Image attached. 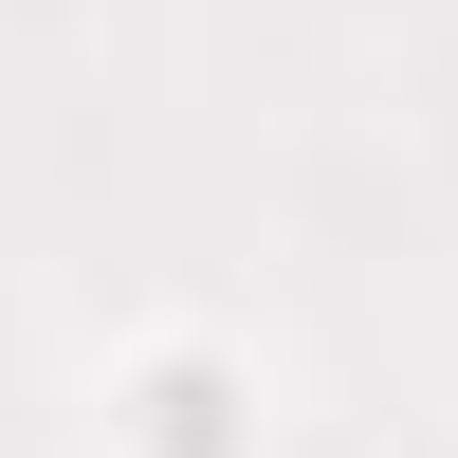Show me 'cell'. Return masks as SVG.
Masks as SVG:
<instances>
[{"mask_svg": "<svg viewBox=\"0 0 458 458\" xmlns=\"http://www.w3.org/2000/svg\"><path fill=\"white\" fill-rule=\"evenodd\" d=\"M129 440L147 458H239V367L220 349H147L129 367Z\"/></svg>", "mask_w": 458, "mask_h": 458, "instance_id": "6da1fadb", "label": "cell"}]
</instances>
